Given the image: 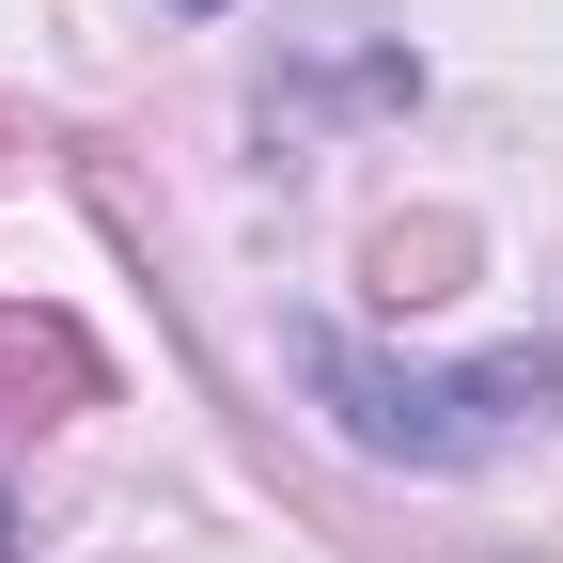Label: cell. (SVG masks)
<instances>
[{
	"label": "cell",
	"mask_w": 563,
	"mask_h": 563,
	"mask_svg": "<svg viewBox=\"0 0 563 563\" xmlns=\"http://www.w3.org/2000/svg\"><path fill=\"white\" fill-rule=\"evenodd\" d=\"M298 376L329 391V422L361 454H407V470H470L485 439H517V422L548 407V361H470V376H391L376 344L344 329H298Z\"/></svg>",
	"instance_id": "cell-1"
},
{
	"label": "cell",
	"mask_w": 563,
	"mask_h": 563,
	"mask_svg": "<svg viewBox=\"0 0 563 563\" xmlns=\"http://www.w3.org/2000/svg\"><path fill=\"white\" fill-rule=\"evenodd\" d=\"M188 16H220V0H188Z\"/></svg>",
	"instance_id": "cell-2"
}]
</instances>
